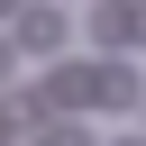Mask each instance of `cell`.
<instances>
[{
    "label": "cell",
    "instance_id": "1",
    "mask_svg": "<svg viewBox=\"0 0 146 146\" xmlns=\"http://www.w3.org/2000/svg\"><path fill=\"white\" fill-rule=\"evenodd\" d=\"M82 100H100V110H128L137 100V73L110 55V64H82Z\"/></svg>",
    "mask_w": 146,
    "mask_h": 146
},
{
    "label": "cell",
    "instance_id": "2",
    "mask_svg": "<svg viewBox=\"0 0 146 146\" xmlns=\"http://www.w3.org/2000/svg\"><path fill=\"white\" fill-rule=\"evenodd\" d=\"M18 46H36V55H46V46H64V9L27 0V9H18Z\"/></svg>",
    "mask_w": 146,
    "mask_h": 146
},
{
    "label": "cell",
    "instance_id": "3",
    "mask_svg": "<svg viewBox=\"0 0 146 146\" xmlns=\"http://www.w3.org/2000/svg\"><path fill=\"white\" fill-rule=\"evenodd\" d=\"M9 82H18V46L0 36V91H9Z\"/></svg>",
    "mask_w": 146,
    "mask_h": 146
},
{
    "label": "cell",
    "instance_id": "4",
    "mask_svg": "<svg viewBox=\"0 0 146 146\" xmlns=\"http://www.w3.org/2000/svg\"><path fill=\"white\" fill-rule=\"evenodd\" d=\"M36 146H91V137H82V128H46Z\"/></svg>",
    "mask_w": 146,
    "mask_h": 146
},
{
    "label": "cell",
    "instance_id": "5",
    "mask_svg": "<svg viewBox=\"0 0 146 146\" xmlns=\"http://www.w3.org/2000/svg\"><path fill=\"white\" fill-rule=\"evenodd\" d=\"M0 146H18V137H9V110H0Z\"/></svg>",
    "mask_w": 146,
    "mask_h": 146
},
{
    "label": "cell",
    "instance_id": "6",
    "mask_svg": "<svg viewBox=\"0 0 146 146\" xmlns=\"http://www.w3.org/2000/svg\"><path fill=\"white\" fill-rule=\"evenodd\" d=\"M18 9H27V0H0V18H18Z\"/></svg>",
    "mask_w": 146,
    "mask_h": 146
}]
</instances>
